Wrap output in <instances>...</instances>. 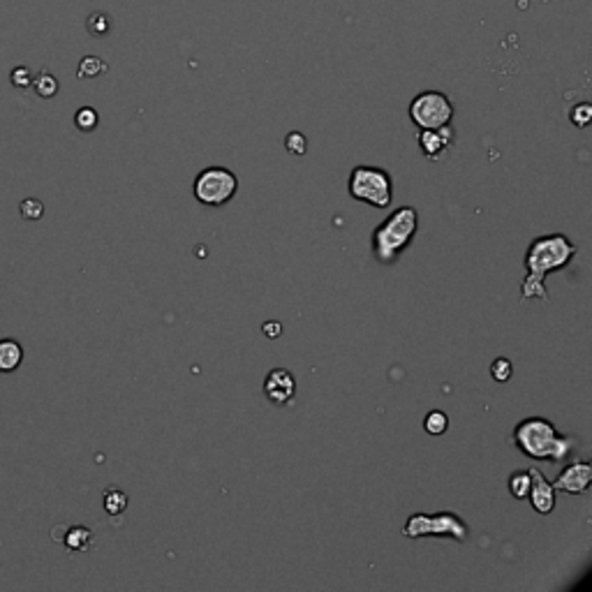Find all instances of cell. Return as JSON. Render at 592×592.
<instances>
[{
  "mask_svg": "<svg viewBox=\"0 0 592 592\" xmlns=\"http://www.w3.org/2000/svg\"><path fill=\"white\" fill-rule=\"evenodd\" d=\"M579 247L567 239L564 234H548L539 236L535 241L530 243L528 253H525V269H528V276H525L523 285H521V294L523 299H541L548 301L547 292V273L551 271H560L570 264L572 259L576 257Z\"/></svg>",
  "mask_w": 592,
  "mask_h": 592,
  "instance_id": "obj_1",
  "label": "cell"
},
{
  "mask_svg": "<svg viewBox=\"0 0 592 592\" xmlns=\"http://www.w3.org/2000/svg\"><path fill=\"white\" fill-rule=\"evenodd\" d=\"M514 442L532 460H553L563 463L574 451V437L558 433V428L544 417H528L516 426Z\"/></svg>",
  "mask_w": 592,
  "mask_h": 592,
  "instance_id": "obj_2",
  "label": "cell"
},
{
  "mask_svg": "<svg viewBox=\"0 0 592 592\" xmlns=\"http://www.w3.org/2000/svg\"><path fill=\"white\" fill-rule=\"evenodd\" d=\"M419 231V213L414 207H402L373 231V257L380 264H393Z\"/></svg>",
  "mask_w": 592,
  "mask_h": 592,
  "instance_id": "obj_3",
  "label": "cell"
},
{
  "mask_svg": "<svg viewBox=\"0 0 592 592\" xmlns=\"http://www.w3.org/2000/svg\"><path fill=\"white\" fill-rule=\"evenodd\" d=\"M347 192L352 199L363 201L369 207L386 208L393 199V181L389 172L382 167H370V165H359L352 169L350 181H347Z\"/></svg>",
  "mask_w": 592,
  "mask_h": 592,
  "instance_id": "obj_4",
  "label": "cell"
},
{
  "mask_svg": "<svg viewBox=\"0 0 592 592\" xmlns=\"http://www.w3.org/2000/svg\"><path fill=\"white\" fill-rule=\"evenodd\" d=\"M402 535L408 539H424V537H435V539H454L466 541L470 530L463 523V518L454 512L440 514H412L408 523L402 525Z\"/></svg>",
  "mask_w": 592,
  "mask_h": 592,
  "instance_id": "obj_5",
  "label": "cell"
},
{
  "mask_svg": "<svg viewBox=\"0 0 592 592\" xmlns=\"http://www.w3.org/2000/svg\"><path fill=\"white\" fill-rule=\"evenodd\" d=\"M236 191H239L236 174L227 167H220V165L201 169L192 183L195 199L204 207H224L234 199Z\"/></svg>",
  "mask_w": 592,
  "mask_h": 592,
  "instance_id": "obj_6",
  "label": "cell"
},
{
  "mask_svg": "<svg viewBox=\"0 0 592 592\" xmlns=\"http://www.w3.org/2000/svg\"><path fill=\"white\" fill-rule=\"evenodd\" d=\"M410 118L419 130H433L451 123L454 104L440 91H424L410 102Z\"/></svg>",
  "mask_w": 592,
  "mask_h": 592,
  "instance_id": "obj_7",
  "label": "cell"
},
{
  "mask_svg": "<svg viewBox=\"0 0 592 592\" xmlns=\"http://www.w3.org/2000/svg\"><path fill=\"white\" fill-rule=\"evenodd\" d=\"M456 142V133L451 123L442 127H433V130H421L419 133V149L428 160L437 162L447 156Z\"/></svg>",
  "mask_w": 592,
  "mask_h": 592,
  "instance_id": "obj_8",
  "label": "cell"
},
{
  "mask_svg": "<svg viewBox=\"0 0 592 592\" xmlns=\"http://www.w3.org/2000/svg\"><path fill=\"white\" fill-rule=\"evenodd\" d=\"M264 396L271 405H288L296 396V380L288 369H273L269 370L264 380Z\"/></svg>",
  "mask_w": 592,
  "mask_h": 592,
  "instance_id": "obj_9",
  "label": "cell"
},
{
  "mask_svg": "<svg viewBox=\"0 0 592 592\" xmlns=\"http://www.w3.org/2000/svg\"><path fill=\"white\" fill-rule=\"evenodd\" d=\"M590 483L592 466L586 463V460H576V463H570V466L560 472V477L553 482V486H556V491H564V493L570 495H583L588 493Z\"/></svg>",
  "mask_w": 592,
  "mask_h": 592,
  "instance_id": "obj_10",
  "label": "cell"
},
{
  "mask_svg": "<svg viewBox=\"0 0 592 592\" xmlns=\"http://www.w3.org/2000/svg\"><path fill=\"white\" fill-rule=\"evenodd\" d=\"M530 493L528 500L537 514H551L556 509V486L548 482L537 467H530Z\"/></svg>",
  "mask_w": 592,
  "mask_h": 592,
  "instance_id": "obj_11",
  "label": "cell"
},
{
  "mask_svg": "<svg viewBox=\"0 0 592 592\" xmlns=\"http://www.w3.org/2000/svg\"><path fill=\"white\" fill-rule=\"evenodd\" d=\"M23 361V347L14 338L0 340V373H14Z\"/></svg>",
  "mask_w": 592,
  "mask_h": 592,
  "instance_id": "obj_12",
  "label": "cell"
},
{
  "mask_svg": "<svg viewBox=\"0 0 592 592\" xmlns=\"http://www.w3.org/2000/svg\"><path fill=\"white\" fill-rule=\"evenodd\" d=\"M63 544L69 553H86L91 551V547L95 544V537L88 528L84 525H75V528H69L63 537Z\"/></svg>",
  "mask_w": 592,
  "mask_h": 592,
  "instance_id": "obj_13",
  "label": "cell"
},
{
  "mask_svg": "<svg viewBox=\"0 0 592 592\" xmlns=\"http://www.w3.org/2000/svg\"><path fill=\"white\" fill-rule=\"evenodd\" d=\"M102 505L104 512L109 514V516H121L127 509V495L121 489H107L104 491Z\"/></svg>",
  "mask_w": 592,
  "mask_h": 592,
  "instance_id": "obj_14",
  "label": "cell"
},
{
  "mask_svg": "<svg viewBox=\"0 0 592 592\" xmlns=\"http://www.w3.org/2000/svg\"><path fill=\"white\" fill-rule=\"evenodd\" d=\"M107 72V63H104L102 58L98 56H84L79 63V69H77V77L79 79H95V77L104 75Z\"/></svg>",
  "mask_w": 592,
  "mask_h": 592,
  "instance_id": "obj_15",
  "label": "cell"
},
{
  "mask_svg": "<svg viewBox=\"0 0 592 592\" xmlns=\"http://www.w3.org/2000/svg\"><path fill=\"white\" fill-rule=\"evenodd\" d=\"M30 86L35 88V93H37V95H40V98H45V100H52L53 95H56L58 93V79L53 75H49V72H40V75L35 77L33 79V84H30Z\"/></svg>",
  "mask_w": 592,
  "mask_h": 592,
  "instance_id": "obj_16",
  "label": "cell"
},
{
  "mask_svg": "<svg viewBox=\"0 0 592 592\" xmlns=\"http://www.w3.org/2000/svg\"><path fill=\"white\" fill-rule=\"evenodd\" d=\"M509 493H512L516 500H528V493H530V472L528 470L514 472L512 477H509Z\"/></svg>",
  "mask_w": 592,
  "mask_h": 592,
  "instance_id": "obj_17",
  "label": "cell"
},
{
  "mask_svg": "<svg viewBox=\"0 0 592 592\" xmlns=\"http://www.w3.org/2000/svg\"><path fill=\"white\" fill-rule=\"evenodd\" d=\"M424 428L426 433H431V435H442L449 428V417L444 412H440V410H433V412L426 414Z\"/></svg>",
  "mask_w": 592,
  "mask_h": 592,
  "instance_id": "obj_18",
  "label": "cell"
},
{
  "mask_svg": "<svg viewBox=\"0 0 592 592\" xmlns=\"http://www.w3.org/2000/svg\"><path fill=\"white\" fill-rule=\"evenodd\" d=\"M100 123L98 111L93 109V107H81L79 111L75 114V126L79 127L81 133H93Z\"/></svg>",
  "mask_w": 592,
  "mask_h": 592,
  "instance_id": "obj_19",
  "label": "cell"
},
{
  "mask_svg": "<svg viewBox=\"0 0 592 592\" xmlns=\"http://www.w3.org/2000/svg\"><path fill=\"white\" fill-rule=\"evenodd\" d=\"M86 28H88V33L95 35V37H104V35L111 30V19L107 17L104 12H95V14L88 17Z\"/></svg>",
  "mask_w": 592,
  "mask_h": 592,
  "instance_id": "obj_20",
  "label": "cell"
},
{
  "mask_svg": "<svg viewBox=\"0 0 592 592\" xmlns=\"http://www.w3.org/2000/svg\"><path fill=\"white\" fill-rule=\"evenodd\" d=\"M19 213H21L23 220L35 223V220H40L45 215V204L40 199H35V197H28V199H23L19 204Z\"/></svg>",
  "mask_w": 592,
  "mask_h": 592,
  "instance_id": "obj_21",
  "label": "cell"
},
{
  "mask_svg": "<svg viewBox=\"0 0 592 592\" xmlns=\"http://www.w3.org/2000/svg\"><path fill=\"white\" fill-rule=\"evenodd\" d=\"M512 375H514V366L509 359L498 357L493 363H491V377H493L495 382H509L512 380Z\"/></svg>",
  "mask_w": 592,
  "mask_h": 592,
  "instance_id": "obj_22",
  "label": "cell"
},
{
  "mask_svg": "<svg viewBox=\"0 0 592 592\" xmlns=\"http://www.w3.org/2000/svg\"><path fill=\"white\" fill-rule=\"evenodd\" d=\"M285 149H288V153H292V156H305V150H308V139H305L304 133H289L288 137H285Z\"/></svg>",
  "mask_w": 592,
  "mask_h": 592,
  "instance_id": "obj_23",
  "label": "cell"
},
{
  "mask_svg": "<svg viewBox=\"0 0 592 592\" xmlns=\"http://www.w3.org/2000/svg\"><path fill=\"white\" fill-rule=\"evenodd\" d=\"M570 121L574 123L576 127H588L590 126V121H592V107L588 102H581V104H576L574 109H572V114H570Z\"/></svg>",
  "mask_w": 592,
  "mask_h": 592,
  "instance_id": "obj_24",
  "label": "cell"
},
{
  "mask_svg": "<svg viewBox=\"0 0 592 592\" xmlns=\"http://www.w3.org/2000/svg\"><path fill=\"white\" fill-rule=\"evenodd\" d=\"M10 81H12V86H14V88H28L30 84H33V75H30L28 68H23V65H21V68L12 69Z\"/></svg>",
  "mask_w": 592,
  "mask_h": 592,
  "instance_id": "obj_25",
  "label": "cell"
},
{
  "mask_svg": "<svg viewBox=\"0 0 592 592\" xmlns=\"http://www.w3.org/2000/svg\"><path fill=\"white\" fill-rule=\"evenodd\" d=\"M262 331L266 334V338H278V336L282 334V324L280 322H266L264 327H262Z\"/></svg>",
  "mask_w": 592,
  "mask_h": 592,
  "instance_id": "obj_26",
  "label": "cell"
}]
</instances>
